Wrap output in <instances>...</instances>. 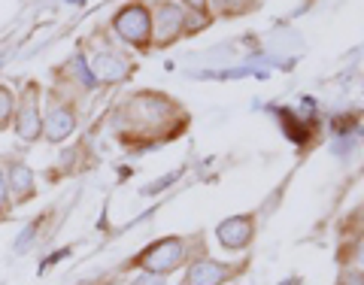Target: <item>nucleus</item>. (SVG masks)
Segmentation results:
<instances>
[{"label": "nucleus", "instance_id": "f257e3e1", "mask_svg": "<svg viewBox=\"0 0 364 285\" xmlns=\"http://www.w3.org/2000/svg\"><path fill=\"white\" fill-rule=\"evenodd\" d=\"M16 134L25 143H33L43 136V88L40 82L28 79L21 91H16Z\"/></svg>", "mask_w": 364, "mask_h": 285}, {"label": "nucleus", "instance_id": "f03ea898", "mask_svg": "<svg viewBox=\"0 0 364 285\" xmlns=\"http://www.w3.org/2000/svg\"><path fill=\"white\" fill-rule=\"evenodd\" d=\"M112 28H116L119 37L131 45H146L152 37V18L146 13V6H140V4L119 9L116 18H112Z\"/></svg>", "mask_w": 364, "mask_h": 285}, {"label": "nucleus", "instance_id": "7ed1b4c3", "mask_svg": "<svg viewBox=\"0 0 364 285\" xmlns=\"http://www.w3.org/2000/svg\"><path fill=\"white\" fill-rule=\"evenodd\" d=\"M73 128H76V109L52 91L49 107H46V116H43V136L49 143H61L73 134Z\"/></svg>", "mask_w": 364, "mask_h": 285}, {"label": "nucleus", "instance_id": "20e7f679", "mask_svg": "<svg viewBox=\"0 0 364 285\" xmlns=\"http://www.w3.org/2000/svg\"><path fill=\"white\" fill-rule=\"evenodd\" d=\"M6 188H9V200L16 203H28L37 195V179H33V170L21 161H6Z\"/></svg>", "mask_w": 364, "mask_h": 285}, {"label": "nucleus", "instance_id": "39448f33", "mask_svg": "<svg viewBox=\"0 0 364 285\" xmlns=\"http://www.w3.org/2000/svg\"><path fill=\"white\" fill-rule=\"evenodd\" d=\"M179 261H182V246L176 240H164V243L152 246L149 252L140 258V264L149 267V273H167V270H173Z\"/></svg>", "mask_w": 364, "mask_h": 285}, {"label": "nucleus", "instance_id": "423d86ee", "mask_svg": "<svg viewBox=\"0 0 364 285\" xmlns=\"http://www.w3.org/2000/svg\"><path fill=\"white\" fill-rule=\"evenodd\" d=\"M179 31H182V13L170 4H158L155 6V40L170 43Z\"/></svg>", "mask_w": 364, "mask_h": 285}, {"label": "nucleus", "instance_id": "0eeeda50", "mask_svg": "<svg viewBox=\"0 0 364 285\" xmlns=\"http://www.w3.org/2000/svg\"><path fill=\"white\" fill-rule=\"evenodd\" d=\"M91 73L104 82H119V79L128 76V61L119 58L116 52H100L95 61H91Z\"/></svg>", "mask_w": 364, "mask_h": 285}, {"label": "nucleus", "instance_id": "6e6552de", "mask_svg": "<svg viewBox=\"0 0 364 285\" xmlns=\"http://www.w3.org/2000/svg\"><path fill=\"white\" fill-rule=\"evenodd\" d=\"M16 122V91L0 82V134L13 128Z\"/></svg>", "mask_w": 364, "mask_h": 285}, {"label": "nucleus", "instance_id": "1a4fd4ad", "mask_svg": "<svg viewBox=\"0 0 364 285\" xmlns=\"http://www.w3.org/2000/svg\"><path fill=\"white\" fill-rule=\"evenodd\" d=\"M222 276H225V270H222V267L210 264V261H200V264L191 267V273H188V285H215Z\"/></svg>", "mask_w": 364, "mask_h": 285}, {"label": "nucleus", "instance_id": "9d476101", "mask_svg": "<svg viewBox=\"0 0 364 285\" xmlns=\"http://www.w3.org/2000/svg\"><path fill=\"white\" fill-rule=\"evenodd\" d=\"M9 210V188H6V176H4V170H0V219L6 215Z\"/></svg>", "mask_w": 364, "mask_h": 285}, {"label": "nucleus", "instance_id": "9b49d317", "mask_svg": "<svg viewBox=\"0 0 364 285\" xmlns=\"http://www.w3.org/2000/svg\"><path fill=\"white\" fill-rule=\"evenodd\" d=\"M134 285H164V279L158 276V273H146V276H140Z\"/></svg>", "mask_w": 364, "mask_h": 285}, {"label": "nucleus", "instance_id": "f8f14e48", "mask_svg": "<svg viewBox=\"0 0 364 285\" xmlns=\"http://www.w3.org/2000/svg\"><path fill=\"white\" fill-rule=\"evenodd\" d=\"M188 4H191V6H203V0H188Z\"/></svg>", "mask_w": 364, "mask_h": 285}, {"label": "nucleus", "instance_id": "ddd939ff", "mask_svg": "<svg viewBox=\"0 0 364 285\" xmlns=\"http://www.w3.org/2000/svg\"><path fill=\"white\" fill-rule=\"evenodd\" d=\"M361 261H364V252H361Z\"/></svg>", "mask_w": 364, "mask_h": 285}]
</instances>
